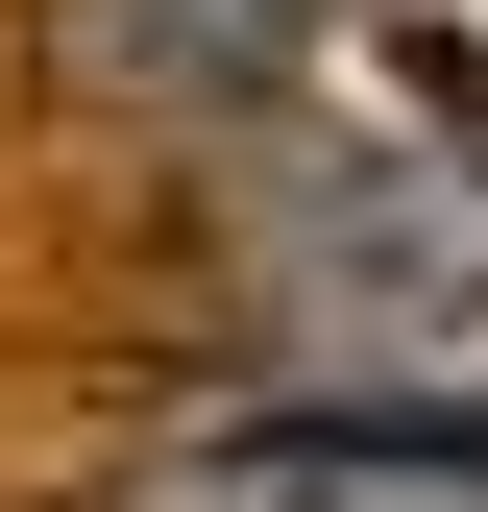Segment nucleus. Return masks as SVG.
I'll use <instances>...</instances> for the list:
<instances>
[{
	"mask_svg": "<svg viewBox=\"0 0 488 512\" xmlns=\"http://www.w3.org/2000/svg\"><path fill=\"white\" fill-rule=\"evenodd\" d=\"M147 512H488V415L464 391H269L220 439H171Z\"/></svg>",
	"mask_w": 488,
	"mask_h": 512,
	"instance_id": "f03ea898",
	"label": "nucleus"
},
{
	"mask_svg": "<svg viewBox=\"0 0 488 512\" xmlns=\"http://www.w3.org/2000/svg\"><path fill=\"white\" fill-rule=\"evenodd\" d=\"M244 317L318 391H464L488 415V171H440V147H269L244 171Z\"/></svg>",
	"mask_w": 488,
	"mask_h": 512,
	"instance_id": "f257e3e1",
	"label": "nucleus"
},
{
	"mask_svg": "<svg viewBox=\"0 0 488 512\" xmlns=\"http://www.w3.org/2000/svg\"><path fill=\"white\" fill-rule=\"evenodd\" d=\"M318 0H49V74L122 98V122H269Z\"/></svg>",
	"mask_w": 488,
	"mask_h": 512,
	"instance_id": "7ed1b4c3",
	"label": "nucleus"
}]
</instances>
